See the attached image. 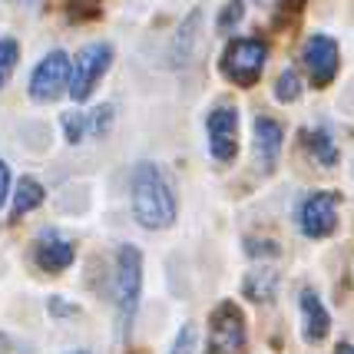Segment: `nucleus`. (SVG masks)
I'll list each match as a JSON object with an SVG mask.
<instances>
[{"mask_svg":"<svg viewBox=\"0 0 354 354\" xmlns=\"http://www.w3.org/2000/svg\"><path fill=\"white\" fill-rule=\"evenodd\" d=\"M133 216L142 229H169L176 222V196L159 166L139 162L133 169Z\"/></svg>","mask_w":354,"mask_h":354,"instance_id":"f257e3e1","label":"nucleus"},{"mask_svg":"<svg viewBox=\"0 0 354 354\" xmlns=\"http://www.w3.org/2000/svg\"><path fill=\"white\" fill-rule=\"evenodd\" d=\"M265 57H268V46L259 37H239L222 53V77L229 83H235V86H245L248 90L262 77Z\"/></svg>","mask_w":354,"mask_h":354,"instance_id":"f03ea898","label":"nucleus"},{"mask_svg":"<svg viewBox=\"0 0 354 354\" xmlns=\"http://www.w3.org/2000/svg\"><path fill=\"white\" fill-rule=\"evenodd\" d=\"M139 292H142V255L136 245H123L116 255V311L123 331H129L136 318Z\"/></svg>","mask_w":354,"mask_h":354,"instance_id":"7ed1b4c3","label":"nucleus"},{"mask_svg":"<svg viewBox=\"0 0 354 354\" xmlns=\"http://www.w3.org/2000/svg\"><path fill=\"white\" fill-rule=\"evenodd\" d=\"M70 80H73L70 57L63 50H50L30 73V100H37V103L60 100L63 93H70Z\"/></svg>","mask_w":354,"mask_h":354,"instance_id":"20e7f679","label":"nucleus"},{"mask_svg":"<svg viewBox=\"0 0 354 354\" xmlns=\"http://www.w3.org/2000/svg\"><path fill=\"white\" fill-rule=\"evenodd\" d=\"M245 351V315L235 301H222L209 315V351L205 354H242Z\"/></svg>","mask_w":354,"mask_h":354,"instance_id":"39448f33","label":"nucleus"},{"mask_svg":"<svg viewBox=\"0 0 354 354\" xmlns=\"http://www.w3.org/2000/svg\"><path fill=\"white\" fill-rule=\"evenodd\" d=\"M113 63V46L109 44H86L73 60V80H70V96L77 103H86L96 90V83L106 77Z\"/></svg>","mask_w":354,"mask_h":354,"instance_id":"423d86ee","label":"nucleus"},{"mask_svg":"<svg viewBox=\"0 0 354 354\" xmlns=\"http://www.w3.org/2000/svg\"><path fill=\"white\" fill-rule=\"evenodd\" d=\"M298 225L308 239H324L338 225V192H315L298 209Z\"/></svg>","mask_w":354,"mask_h":354,"instance_id":"0eeeda50","label":"nucleus"},{"mask_svg":"<svg viewBox=\"0 0 354 354\" xmlns=\"http://www.w3.org/2000/svg\"><path fill=\"white\" fill-rule=\"evenodd\" d=\"M301 63L315 86H328L338 73V44L328 33H311L301 46Z\"/></svg>","mask_w":354,"mask_h":354,"instance_id":"6e6552de","label":"nucleus"},{"mask_svg":"<svg viewBox=\"0 0 354 354\" xmlns=\"http://www.w3.org/2000/svg\"><path fill=\"white\" fill-rule=\"evenodd\" d=\"M205 129H209V153L216 156L218 162H232L239 156V109H212L209 120H205Z\"/></svg>","mask_w":354,"mask_h":354,"instance_id":"1a4fd4ad","label":"nucleus"},{"mask_svg":"<svg viewBox=\"0 0 354 354\" xmlns=\"http://www.w3.org/2000/svg\"><path fill=\"white\" fill-rule=\"evenodd\" d=\"M33 259L37 265L44 268V272H63V268H70L73 259H77V248L70 239H63L57 229H44L37 235V245H33Z\"/></svg>","mask_w":354,"mask_h":354,"instance_id":"9d476101","label":"nucleus"},{"mask_svg":"<svg viewBox=\"0 0 354 354\" xmlns=\"http://www.w3.org/2000/svg\"><path fill=\"white\" fill-rule=\"evenodd\" d=\"M328 331H331V318H328V311H324L322 298L305 288L301 292V335L308 344H318V341L328 338Z\"/></svg>","mask_w":354,"mask_h":354,"instance_id":"9b49d317","label":"nucleus"},{"mask_svg":"<svg viewBox=\"0 0 354 354\" xmlns=\"http://www.w3.org/2000/svg\"><path fill=\"white\" fill-rule=\"evenodd\" d=\"M281 139H285V129H281L275 120H268V116H259V120H255V149H259L265 166H272L275 156L281 153Z\"/></svg>","mask_w":354,"mask_h":354,"instance_id":"f8f14e48","label":"nucleus"},{"mask_svg":"<svg viewBox=\"0 0 354 354\" xmlns=\"http://www.w3.org/2000/svg\"><path fill=\"white\" fill-rule=\"evenodd\" d=\"M44 185L37 183L33 176H24L20 183H17V192H14V218H20V216H27V212H33L40 202H44Z\"/></svg>","mask_w":354,"mask_h":354,"instance_id":"ddd939ff","label":"nucleus"},{"mask_svg":"<svg viewBox=\"0 0 354 354\" xmlns=\"http://www.w3.org/2000/svg\"><path fill=\"white\" fill-rule=\"evenodd\" d=\"M275 288H278V275L272 268H255V272H248L245 285H242V292H245L252 301H272Z\"/></svg>","mask_w":354,"mask_h":354,"instance_id":"4468645a","label":"nucleus"},{"mask_svg":"<svg viewBox=\"0 0 354 354\" xmlns=\"http://www.w3.org/2000/svg\"><path fill=\"white\" fill-rule=\"evenodd\" d=\"M305 146H308V153L322 162V166H335L338 162V146H335V139L328 136L324 129H311L308 136H305Z\"/></svg>","mask_w":354,"mask_h":354,"instance_id":"2eb2a0df","label":"nucleus"},{"mask_svg":"<svg viewBox=\"0 0 354 354\" xmlns=\"http://www.w3.org/2000/svg\"><path fill=\"white\" fill-rule=\"evenodd\" d=\"M196 27H199V10H192L189 20L179 27V37H176V46H172V60L176 63H189L192 44H196Z\"/></svg>","mask_w":354,"mask_h":354,"instance_id":"dca6fc26","label":"nucleus"},{"mask_svg":"<svg viewBox=\"0 0 354 354\" xmlns=\"http://www.w3.org/2000/svg\"><path fill=\"white\" fill-rule=\"evenodd\" d=\"M17 60H20V46H17V40L3 37V40H0V90H3V83H7L10 73L17 70Z\"/></svg>","mask_w":354,"mask_h":354,"instance_id":"f3484780","label":"nucleus"},{"mask_svg":"<svg viewBox=\"0 0 354 354\" xmlns=\"http://www.w3.org/2000/svg\"><path fill=\"white\" fill-rule=\"evenodd\" d=\"M301 96V83H298V73L295 70H281V77L275 83V100L278 103H295Z\"/></svg>","mask_w":354,"mask_h":354,"instance_id":"a211bd4d","label":"nucleus"},{"mask_svg":"<svg viewBox=\"0 0 354 354\" xmlns=\"http://www.w3.org/2000/svg\"><path fill=\"white\" fill-rule=\"evenodd\" d=\"M63 133H66V142H83V136L90 133V123H86V113H63Z\"/></svg>","mask_w":354,"mask_h":354,"instance_id":"6ab92c4d","label":"nucleus"},{"mask_svg":"<svg viewBox=\"0 0 354 354\" xmlns=\"http://www.w3.org/2000/svg\"><path fill=\"white\" fill-rule=\"evenodd\" d=\"M86 123H90V136L103 139L113 129V106H96L93 113H86Z\"/></svg>","mask_w":354,"mask_h":354,"instance_id":"aec40b11","label":"nucleus"},{"mask_svg":"<svg viewBox=\"0 0 354 354\" xmlns=\"http://www.w3.org/2000/svg\"><path fill=\"white\" fill-rule=\"evenodd\" d=\"M242 17H245V3H242V0H229V3L222 7V14H218V30L222 33L232 30L235 24H242Z\"/></svg>","mask_w":354,"mask_h":354,"instance_id":"412c9836","label":"nucleus"},{"mask_svg":"<svg viewBox=\"0 0 354 354\" xmlns=\"http://www.w3.org/2000/svg\"><path fill=\"white\" fill-rule=\"evenodd\" d=\"M169 354H196V328H192V324H183V328H179Z\"/></svg>","mask_w":354,"mask_h":354,"instance_id":"4be33fe9","label":"nucleus"},{"mask_svg":"<svg viewBox=\"0 0 354 354\" xmlns=\"http://www.w3.org/2000/svg\"><path fill=\"white\" fill-rule=\"evenodd\" d=\"M0 354H30V351H27L24 344H17L10 335H3V331H0Z\"/></svg>","mask_w":354,"mask_h":354,"instance_id":"5701e85b","label":"nucleus"},{"mask_svg":"<svg viewBox=\"0 0 354 354\" xmlns=\"http://www.w3.org/2000/svg\"><path fill=\"white\" fill-rule=\"evenodd\" d=\"M7 192H10V169H7V162L0 159V209H3V202H7Z\"/></svg>","mask_w":354,"mask_h":354,"instance_id":"b1692460","label":"nucleus"},{"mask_svg":"<svg viewBox=\"0 0 354 354\" xmlns=\"http://www.w3.org/2000/svg\"><path fill=\"white\" fill-rule=\"evenodd\" d=\"M46 308L53 311V315H77V308L73 305H66V301H60V298H50V305Z\"/></svg>","mask_w":354,"mask_h":354,"instance_id":"393cba45","label":"nucleus"},{"mask_svg":"<svg viewBox=\"0 0 354 354\" xmlns=\"http://www.w3.org/2000/svg\"><path fill=\"white\" fill-rule=\"evenodd\" d=\"M301 7H305V0H281V14H288V10H292V14H298Z\"/></svg>","mask_w":354,"mask_h":354,"instance_id":"a878e982","label":"nucleus"},{"mask_svg":"<svg viewBox=\"0 0 354 354\" xmlns=\"http://www.w3.org/2000/svg\"><path fill=\"white\" fill-rule=\"evenodd\" d=\"M338 354H354V344H341Z\"/></svg>","mask_w":354,"mask_h":354,"instance_id":"bb28decb","label":"nucleus"},{"mask_svg":"<svg viewBox=\"0 0 354 354\" xmlns=\"http://www.w3.org/2000/svg\"><path fill=\"white\" fill-rule=\"evenodd\" d=\"M259 3H265V0H259Z\"/></svg>","mask_w":354,"mask_h":354,"instance_id":"cd10ccee","label":"nucleus"}]
</instances>
